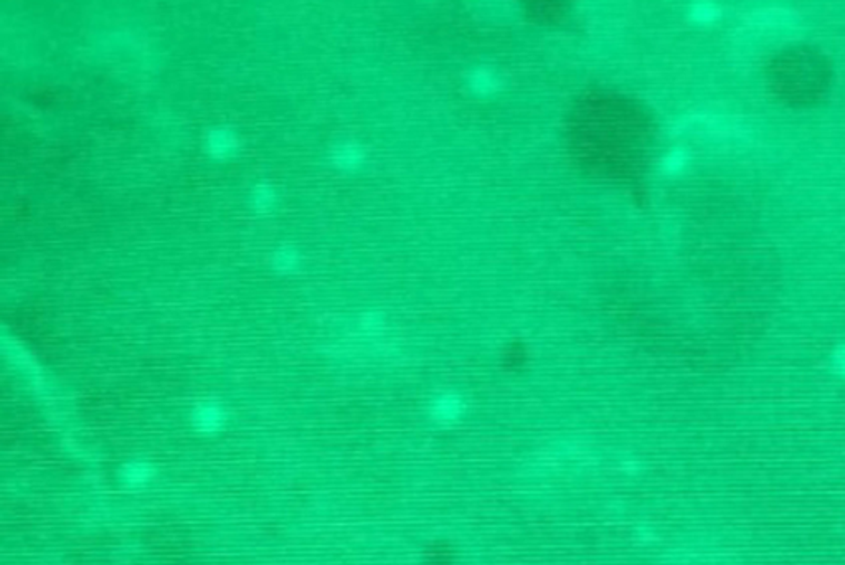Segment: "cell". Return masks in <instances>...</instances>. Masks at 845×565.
I'll use <instances>...</instances> for the list:
<instances>
[{"instance_id": "obj_4", "label": "cell", "mask_w": 845, "mask_h": 565, "mask_svg": "<svg viewBox=\"0 0 845 565\" xmlns=\"http://www.w3.org/2000/svg\"><path fill=\"white\" fill-rule=\"evenodd\" d=\"M203 152L213 162H231L241 156L243 138L228 124H215L203 134Z\"/></svg>"}, {"instance_id": "obj_12", "label": "cell", "mask_w": 845, "mask_h": 565, "mask_svg": "<svg viewBox=\"0 0 845 565\" xmlns=\"http://www.w3.org/2000/svg\"><path fill=\"white\" fill-rule=\"evenodd\" d=\"M690 164L689 151L685 148H674L662 158L661 170L665 176L675 177L685 172Z\"/></svg>"}, {"instance_id": "obj_10", "label": "cell", "mask_w": 845, "mask_h": 565, "mask_svg": "<svg viewBox=\"0 0 845 565\" xmlns=\"http://www.w3.org/2000/svg\"><path fill=\"white\" fill-rule=\"evenodd\" d=\"M466 83H468L469 92L481 98L492 96L500 90V78L497 76L496 72H492L490 68H482V66L469 72Z\"/></svg>"}, {"instance_id": "obj_5", "label": "cell", "mask_w": 845, "mask_h": 565, "mask_svg": "<svg viewBox=\"0 0 845 565\" xmlns=\"http://www.w3.org/2000/svg\"><path fill=\"white\" fill-rule=\"evenodd\" d=\"M469 412L466 397L454 390H442L432 395L426 404V415L436 425L450 426L460 424Z\"/></svg>"}, {"instance_id": "obj_1", "label": "cell", "mask_w": 845, "mask_h": 565, "mask_svg": "<svg viewBox=\"0 0 845 565\" xmlns=\"http://www.w3.org/2000/svg\"><path fill=\"white\" fill-rule=\"evenodd\" d=\"M677 131L685 132V134L704 136L708 140L736 141V142L750 140V130L744 126L743 122L730 116H722V114H695V116L684 118L679 121Z\"/></svg>"}, {"instance_id": "obj_9", "label": "cell", "mask_w": 845, "mask_h": 565, "mask_svg": "<svg viewBox=\"0 0 845 565\" xmlns=\"http://www.w3.org/2000/svg\"><path fill=\"white\" fill-rule=\"evenodd\" d=\"M269 265L277 275H285V277L295 275L303 268V251L293 243H281L271 253Z\"/></svg>"}, {"instance_id": "obj_8", "label": "cell", "mask_w": 845, "mask_h": 565, "mask_svg": "<svg viewBox=\"0 0 845 565\" xmlns=\"http://www.w3.org/2000/svg\"><path fill=\"white\" fill-rule=\"evenodd\" d=\"M247 204H248V209L253 213L257 215H271L275 213L279 205H281V194H279V189L269 182V180H257L253 182L248 189V194H247Z\"/></svg>"}, {"instance_id": "obj_6", "label": "cell", "mask_w": 845, "mask_h": 565, "mask_svg": "<svg viewBox=\"0 0 845 565\" xmlns=\"http://www.w3.org/2000/svg\"><path fill=\"white\" fill-rule=\"evenodd\" d=\"M159 476V468L146 458H131L120 464L116 478L122 488L129 492L146 490Z\"/></svg>"}, {"instance_id": "obj_2", "label": "cell", "mask_w": 845, "mask_h": 565, "mask_svg": "<svg viewBox=\"0 0 845 565\" xmlns=\"http://www.w3.org/2000/svg\"><path fill=\"white\" fill-rule=\"evenodd\" d=\"M801 28L800 17L794 10L780 5L754 10L744 22V32L754 38H782L794 35Z\"/></svg>"}, {"instance_id": "obj_14", "label": "cell", "mask_w": 845, "mask_h": 565, "mask_svg": "<svg viewBox=\"0 0 845 565\" xmlns=\"http://www.w3.org/2000/svg\"><path fill=\"white\" fill-rule=\"evenodd\" d=\"M827 362H829L830 374L845 382V343H839L832 347Z\"/></svg>"}, {"instance_id": "obj_11", "label": "cell", "mask_w": 845, "mask_h": 565, "mask_svg": "<svg viewBox=\"0 0 845 565\" xmlns=\"http://www.w3.org/2000/svg\"><path fill=\"white\" fill-rule=\"evenodd\" d=\"M687 14H689L692 24L707 27L712 24H717L720 17H722V9L715 2H697V4L690 5Z\"/></svg>"}, {"instance_id": "obj_7", "label": "cell", "mask_w": 845, "mask_h": 565, "mask_svg": "<svg viewBox=\"0 0 845 565\" xmlns=\"http://www.w3.org/2000/svg\"><path fill=\"white\" fill-rule=\"evenodd\" d=\"M329 162L342 174H355L367 164V152L355 141H339L329 151Z\"/></svg>"}, {"instance_id": "obj_13", "label": "cell", "mask_w": 845, "mask_h": 565, "mask_svg": "<svg viewBox=\"0 0 845 565\" xmlns=\"http://www.w3.org/2000/svg\"><path fill=\"white\" fill-rule=\"evenodd\" d=\"M359 327L360 331L365 334L382 333L384 327H385V316L377 313V311H367V313L360 315Z\"/></svg>"}, {"instance_id": "obj_3", "label": "cell", "mask_w": 845, "mask_h": 565, "mask_svg": "<svg viewBox=\"0 0 845 565\" xmlns=\"http://www.w3.org/2000/svg\"><path fill=\"white\" fill-rule=\"evenodd\" d=\"M230 410L219 399L197 400L190 408L189 422L195 433L202 436H217L223 433L230 424Z\"/></svg>"}]
</instances>
